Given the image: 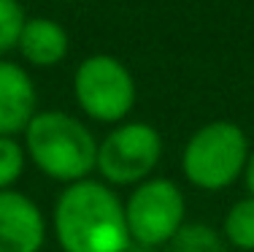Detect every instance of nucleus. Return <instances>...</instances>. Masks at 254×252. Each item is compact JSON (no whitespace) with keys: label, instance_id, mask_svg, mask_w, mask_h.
Wrapping results in <instances>:
<instances>
[{"label":"nucleus","instance_id":"1a4fd4ad","mask_svg":"<svg viewBox=\"0 0 254 252\" xmlns=\"http://www.w3.org/2000/svg\"><path fill=\"white\" fill-rule=\"evenodd\" d=\"M19 52L38 68L57 65L68 55V33L54 19H30L19 35Z\"/></svg>","mask_w":254,"mask_h":252},{"label":"nucleus","instance_id":"f8f14e48","mask_svg":"<svg viewBox=\"0 0 254 252\" xmlns=\"http://www.w3.org/2000/svg\"><path fill=\"white\" fill-rule=\"evenodd\" d=\"M22 171H25V149L8 136H0V193L8 190Z\"/></svg>","mask_w":254,"mask_h":252},{"label":"nucleus","instance_id":"20e7f679","mask_svg":"<svg viewBox=\"0 0 254 252\" xmlns=\"http://www.w3.org/2000/svg\"><path fill=\"white\" fill-rule=\"evenodd\" d=\"M73 92L84 114L98 122H119L135 106V82L117 57L95 55L76 71Z\"/></svg>","mask_w":254,"mask_h":252},{"label":"nucleus","instance_id":"7ed1b4c3","mask_svg":"<svg viewBox=\"0 0 254 252\" xmlns=\"http://www.w3.org/2000/svg\"><path fill=\"white\" fill-rule=\"evenodd\" d=\"M249 141L246 133L233 122H211L200 128L184 147L181 166L195 187L225 190L246 171Z\"/></svg>","mask_w":254,"mask_h":252},{"label":"nucleus","instance_id":"9b49d317","mask_svg":"<svg viewBox=\"0 0 254 252\" xmlns=\"http://www.w3.org/2000/svg\"><path fill=\"white\" fill-rule=\"evenodd\" d=\"M25 11L19 0H0V55L19 46V35L25 30Z\"/></svg>","mask_w":254,"mask_h":252},{"label":"nucleus","instance_id":"6e6552de","mask_svg":"<svg viewBox=\"0 0 254 252\" xmlns=\"http://www.w3.org/2000/svg\"><path fill=\"white\" fill-rule=\"evenodd\" d=\"M35 84L16 63L0 60V136L27 130L35 117Z\"/></svg>","mask_w":254,"mask_h":252},{"label":"nucleus","instance_id":"9d476101","mask_svg":"<svg viewBox=\"0 0 254 252\" xmlns=\"http://www.w3.org/2000/svg\"><path fill=\"white\" fill-rule=\"evenodd\" d=\"M225 236L238 250H254V198H244L227 212Z\"/></svg>","mask_w":254,"mask_h":252},{"label":"nucleus","instance_id":"f257e3e1","mask_svg":"<svg viewBox=\"0 0 254 252\" xmlns=\"http://www.w3.org/2000/svg\"><path fill=\"white\" fill-rule=\"evenodd\" d=\"M54 233L65 252H127L125 203L100 182H73L54 206Z\"/></svg>","mask_w":254,"mask_h":252},{"label":"nucleus","instance_id":"39448f33","mask_svg":"<svg viewBox=\"0 0 254 252\" xmlns=\"http://www.w3.org/2000/svg\"><path fill=\"white\" fill-rule=\"evenodd\" d=\"M127 231L143 247L171 242L184 223V195L168 179H149L135 187L125 206Z\"/></svg>","mask_w":254,"mask_h":252},{"label":"nucleus","instance_id":"ddd939ff","mask_svg":"<svg viewBox=\"0 0 254 252\" xmlns=\"http://www.w3.org/2000/svg\"><path fill=\"white\" fill-rule=\"evenodd\" d=\"M246 187H249V193L254 198V152L249 155V163H246Z\"/></svg>","mask_w":254,"mask_h":252},{"label":"nucleus","instance_id":"f03ea898","mask_svg":"<svg viewBox=\"0 0 254 252\" xmlns=\"http://www.w3.org/2000/svg\"><path fill=\"white\" fill-rule=\"evenodd\" d=\"M27 155L46 176L81 182L98 166V144L76 117L63 111H38L25 130Z\"/></svg>","mask_w":254,"mask_h":252},{"label":"nucleus","instance_id":"0eeeda50","mask_svg":"<svg viewBox=\"0 0 254 252\" xmlns=\"http://www.w3.org/2000/svg\"><path fill=\"white\" fill-rule=\"evenodd\" d=\"M46 239V223L33 198L0 193V252H38Z\"/></svg>","mask_w":254,"mask_h":252},{"label":"nucleus","instance_id":"423d86ee","mask_svg":"<svg viewBox=\"0 0 254 252\" xmlns=\"http://www.w3.org/2000/svg\"><path fill=\"white\" fill-rule=\"evenodd\" d=\"M162 139L146 122H127L98 147V168L111 184L143 182L160 163Z\"/></svg>","mask_w":254,"mask_h":252}]
</instances>
